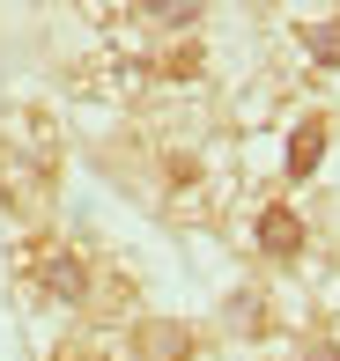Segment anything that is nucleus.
<instances>
[{
  "mask_svg": "<svg viewBox=\"0 0 340 361\" xmlns=\"http://www.w3.org/2000/svg\"><path fill=\"white\" fill-rule=\"evenodd\" d=\"M134 339H141V361H192V332L170 317H148Z\"/></svg>",
  "mask_w": 340,
  "mask_h": 361,
  "instance_id": "5",
  "label": "nucleus"
},
{
  "mask_svg": "<svg viewBox=\"0 0 340 361\" xmlns=\"http://www.w3.org/2000/svg\"><path fill=\"white\" fill-rule=\"evenodd\" d=\"M303 44H311V59L340 67V15H311V23H303Z\"/></svg>",
  "mask_w": 340,
  "mask_h": 361,
  "instance_id": "6",
  "label": "nucleus"
},
{
  "mask_svg": "<svg viewBox=\"0 0 340 361\" xmlns=\"http://www.w3.org/2000/svg\"><path fill=\"white\" fill-rule=\"evenodd\" d=\"M303 214L288 200H266L259 207V221H252V243H259V258H274V266H288V258H303Z\"/></svg>",
  "mask_w": 340,
  "mask_h": 361,
  "instance_id": "3",
  "label": "nucleus"
},
{
  "mask_svg": "<svg viewBox=\"0 0 340 361\" xmlns=\"http://www.w3.org/2000/svg\"><path fill=\"white\" fill-rule=\"evenodd\" d=\"M303 361H340V347H333V339H311V347H303Z\"/></svg>",
  "mask_w": 340,
  "mask_h": 361,
  "instance_id": "9",
  "label": "nucleus"
},
{
  "mask_svg": "<svg viewBox=\"0 0 340 361\" xmlns=\"http://www.w3.org/2000/svg\"><path fill=\"white\" fill-rule=\"evenodd\" d=\"M326 147H333V118H326V111H311V118L288 133V185H303V177L318 170V155H326Z\"/></svg>",
  "mask_w": 340,
  "mask_h": 361,
  "instance_id": "4",
  "label": "nucleus"
},
{
  "mask_svg": "<svg viewBox=\"0 0 340 361\" xmlns=\"http://www.w3.org/2000/svg\"><path fill=\"white\" fill-rule=\"evenodd\" d=\"M59 361H111V354L96 347V339H67V347H59Z\"/></svg>",
  "mask_w": 340,
  "mask_h": 361,
  "instance_id": "8",
  "label": "nucleus"
},
{
  "mask_svg": "<svg viewBox=\"0 0 340 361\" xmlns=\"http://www.w3.org/2000/svg\"><path fill=\"white\" fill-rule=\"evenodd\" d=\"M52 177H59V126L37 104H8L0 118V200L15 221H37L52 207Z\"/></svg>",
  "mask_w": 340,
  "mask_h": 361,
  "instance_id": "1",
  "label": "nucleus"
},
{
  "mask_svg": "<svg viewBox=\"0 0 340 361\" xmlns=\"http://www.w3.org/2000/svg\"><path fill=\"white\" fill-rule=\"evenodd\" d=\"M200 67H207V52H200V44H170V52L156 59V74H163V81H192Z\"/></svg>",
  "mask_w": 340,
  "mask_h": 361,
  "instance_id": "7",
  "label": "nucleus"
},
{
  "mask_svg": "<svg viewBox=\"0 0 340 361\" xmlns=\"http://www.w3.org/2000/svg\"><path fill=\"white\" fill-rule=\"evenodd\" d=\"M23 266H30V281H37V295H52L59 310H89L96 302V258L82 243H30Z\"/></svg>",
  "mask_w": 340,
  "mask_h": 361,
  "instance_id": "2",
  "label": "nucleus"
}]
</instances>
